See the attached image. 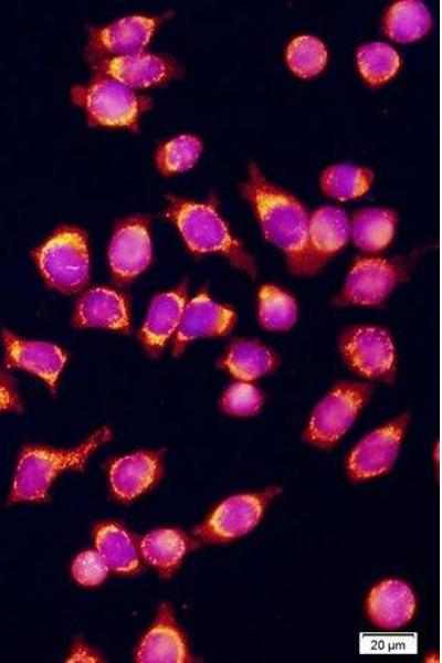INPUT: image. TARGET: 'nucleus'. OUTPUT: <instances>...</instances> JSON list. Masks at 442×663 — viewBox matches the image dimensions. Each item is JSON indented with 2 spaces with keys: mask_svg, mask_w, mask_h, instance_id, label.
<instances>
[{
  "mask_svg": "<svg viewBox=\"0 0 442 663\" xmlns=\"http://www.w3.org/2000/svg\"><path fill=\"white\" fill-rule=\"evenodd\" d=\"M241 192L252 206L265 239L285 254L290 271L296 275L317 273L308 245L309 214L305 206L271 183L254 162L249 166Z\"/></svg>",
  "mask_w": 442,
  "mask_h": 663,
  "instance_id": "f257e3e1",
  "label": "nucleus"
},
{
  "mask_svg": "<svg viewBox=\"0 0 442 663\" xmlns=\"http://www.w3.org/2000/svg\"><path fill=\"white\" fill-rule=\"evenodd\" d=\"M110 438L103 428L72 450H56L40 445H25L19 456L9 502H42L57 474L65 470L82 471L91 453Z\"/></svg>",
  "mask_w": 442,
  "mask_h": 663,
  "instance_id": "f03ea898",
  "label": "nucleus"
},
{
  "mask_svg": "<svg viewBox=\"0 0 442 663\" xmlns=\"http://www.w3.org/2000/svg\"><path fill=\"white\" fill-rule=\"evenodd\" d=\"M168 200L166 215L177 225L190 251L197 254H222L235 266L255 276L256 267L252 256L231 234L213 203L173 196H168Z\"/></svg>",
  "mask_w": 442,
  "mask_h": 663,
  "instance_id": "7ed1b4c3",
  "label": "nucleus"
},
{
  "mask_svg": "<svg viewBox=\"0 0 442 663\" xmlns=\"http://www.w3.org/2000/svg\"><path fill=\"white\" fill-rule=\"evenodd\" d=\"M71 97L83 107L93 127L137 130L141 114L151 107L149 97L103 74H95L87 85H74Z\"/></svg>",
  "mask_w": 442,
  "mask_h": 663,
  "instance_id": "20e7f679",
  "label": "nucleus"
},
{
  "mask_svg": "<svg viewBox=\"0 0 442 663\" xmlns=\"http://www.w3.org/2000/svg\"><path fill=\"white\" fill-rule=\"evenodd\" d=\"M35 262L53 288L73 294L83 290L90 280V255L86 233L71 225L56 229L33 251Z\"/></svg>",
  "mask_w": 442,
  "mask_h": 663,
  "instance_id": "39448f33",
  "label": "nucleus"
},
{
  "mask_svg": "<svg viewBox=\"0 0 442 663\" xmlns=\"http://www.w3.org/2000/svg\"><path fill=\"white\" fill-rule=\"evenodd\" d=\"M371 388L339 382L314 408L303 440L318 449H330L348 432L367 404Z\"/></svg>",
  "mask_w": 442,
  "mask_h": 663,
  "instance_id": "423d86ee",
  "label": "nucleus"
},
{
  "mask_svg": "<svg viewBox=\"0 0 442 663\" xmlns=\"http://www.w3.org/2000/svg\"><path fill=\"white\" fill-rule=\"evenodd\" d=\"M272 485L259 492L241 493L222 501L193 533L207 544H227L252 532L270 503L282 493Z\"/></svg>",
  "mask_w": 442,
  "mask_h": 663,
  "instance_id": "0eeeda50",
  "label": "nucleus"
},
{
  "mask_svg": "<svg viewBox=\"0 0 442 663\" xmlns=\"http://www.w3.org/2000/svg\"><path fill=\"white\" fill-rule=\"evenodd\" d=\"M409 413H402L368 433L349 452L346 472L350 482L360 483L382 476L392 469L403 441Z\"/></svg>",
  "mask_w": 442,
  "mask_h": 663,
  "instance_id": "6e6552de",
  "label": "nucleus"
},
{
  "mask_svg": "<svg viewBox=\"0 0 442 663\" xmlns=\"http://www.w3.org/2000/svg\"><path fill=\"white\" fill-rule=\"evenodd\" d=\"M341 356L358 375L391 382L396 371V352L390 334L373 326H352L339 340Z\"/></svg>",
  "mask_w": 442,
  "mask_h": 663,
  "instance_id": "1a4fd4ad",
  "label": "nucleus"
},
{
  "mask_svg": "<svg viewBox=\"0 0 442 663\" xmlns=\"http://www.w3.org/2000/svg\"><path fill=\"white\" fill-rule=\"evenodd\" d=\"M168 14L129 15L108 25L88 29L87 60L143 52Z\"/></svg>",
  "mask_w": 442,
  "mask_h": 663,
  "instance_id": "9d476101",
  "label": "nucleus"
},
{
  "mask_svg": "<svg viewBox=\"0 0 442 663\" xmlns=\"http://www.w3.org/2000/svg\"><path fill=\"white\" fill-rule=\"evenodd\" d=\"M151 261L149 220L134 215L122 220L115 228L108 248V262L118 284L130 283Z\"/></svg>",
  "mask_w": 442,
  "mask_h": 663,
  "instance_id": "9b49d317",
  "label": "nucleus"
},
{
  "mask_svg": "<svg viewBox=\"0 0 442 663\" xmlns=\"http://www.w3.org/2000/svg\"><path fill=\"white\" fill-rule=\"evenodd\" d=\"M88 62L95 74L107 75L133 90L158 86L181 74L173 61L145 52L92 59Z\"/></svg>",
  "mask_w": 442,
  "mask_h": 663,
  "instance_id": "f8f14e48",
  "label": "nucleus"
},
{
  "mask_svg": "<svg viewBox=\"0 0 442 663\" xmlns=\"http://www.w3.org/2000/svg\"><path fill=\"white\" fill-rule=\"evenodd\" d=\"M400 271L392 262L361 256L352 264L338 297L340 304L380 305L399 281Z\"/></svg>",
  "mask_w": 442,
  "mask_h": 663,
  "instance_id": "ddd939ff",
  "label": "nucleus"
},
{
  "mask_svg": "<svg viewBox=\"0 0 442 663\" xmlns=\"http://www.w3.org/2000/svg\"><path fill=\"white\" fill-rule=\"evenodd\" d=\"M4 362L9 368L23 369L42 378L52 392L66 362L67 355L59 346L21 338L10 330H2Z\"/></svg>",
  "mask_w": 442,
  "mask_h": 663,
  "instance_id": "4468645a",
  "label": "nucleus"
},
{
  "mask_svg": "<svg viewBox=\"0 0 442 663\" xmlns=\"http://www.w3.org/2000/svg\"><path fill=\"white\" fill-rule=\"evenodd\" d=\"M235 323V313L213 302L206 288L201 290L185 305L173 344V355L178 356L191 340L199 337L227 335Z\"/></svg>",
  "mask_w": 442,
  "mask_h": 663,
  "instance_id": "2eb2a0df",
  "label": "nucleus"
},
{
  "mask_svg": "<svg viewBox=\"0 0 442 663\" xmlns=\"http://www.w3.org/2000/svg\"><path fill=\"white\" fill-rule=\"evenodd\" d=\"M365 610L369 621L382 630H398L413 619L417 598L401 579L387 578L376 583L367 594Z\"/></svg>",
  "mask_w": 442,
  "mask_h": 663,
  "instance_id": "dca6fc26",
  "label": "nucleus"
},
{
  "mask_svg": "<svg viewBox=\"0 0 442 663\" xmlns=\"http://www.w3.org/2000/svg\"><path fill=\"white\" fill-rule=\"evenodd\" d=\"M143 663L191 662L186 639L176 623L171 607L162 602L149 631L143 638L136 654Z\"/></svg>",
  "mask_w": 442,
  "mask_h": 663,
  "instance_id": "f3484780",
  "label": "nucleus"
},
{
  "mask_svg": "<svg viewBox=\"0 0 442 663\" xmlns=\"http://www.w3.org/2000/svg\"><path fill=\"white\" fill-rule=\"evenodd\" d=\"M73 324L76 327H102L128 333L130 318L127 298L119 292L96 286L76 303Z\"/></svg>",
  "mask_w": 442,
  "mask_h": 663,
  "instance_id": "a211bd4d",
  "label": "nucleus"
},
{
  "mask_svg": "<svg viewBox=\"0 0 442 663\" xmlns=\"http://www.w3.org/2000/svg\"><path fill=\"white\" fill-rule=\"evenodd\" d=\"M161 472L159 451H139L116 459L108 472L113 494L120 501H131L149 490Z\"/></svg>",
  "mask_w": 442,
  "mask_h": 663,
  "instance_id": "6ab92c4d",
  "label": "nucleus"
},
{
  "mask_svg": "<svg viewBox=\"0 0 442 663\" xmlns=\"http://www.w3.org/2000/svg\"><path fill=\"white\" fill-rule=\"evenodd\" d=\"M187 282L154 297L140 332L146 350L157 357L168 338L177 330L186 305Z\"/></svg>",
  "mask_w": 442,
  "mask_h": 663,
  "instance_id": "aec40b11",
  "label": "nucleus"
},
{
  "mask_svg": "<svg viewBox=\"0 0 442 663\" xmlns=\"http://www.w3.org/2000/svg\"><path fill=\"white\" fill-rule=\"evenodd\" d=\"M349 220L344 210L333 206L316 209L308 221V245L317 271L348 242Z\"/></svg>",
  "mask_w": 442,
  "mask_h": 663,
  "instance_id": "412c9836",
  "label": "nucleus"
},
{
  "mask_svg": "<svg viewBox=\"0 0 442 663\" xmlns=\"http://www.w3.org/2000/svg\"><path fill=\"white\" fill-rule=\"evenodd\" d=\"M94 540L108 569L122 575L139 571L140 549L123 526L112 522L99 523L94 529Z\"/></svg>",
  "mask_w": 442,
  "mask_h": 663,
  "instance_id": "4be33fe9",
  "label": "nucleus"
},
{
  "mask_svg": "<svg viewBox=\"0 0 442 663\" xmlns=\"http://www.w3.org/2000/svg\"><path fill=\"white\" fill-rule=\"evenodd\" d=\"M196 543L177 528H158L146 534L139 544L144 559L162 576L171 575Z\"/></svg>",
  "mask_w": 442,
  "mask_h": 663,
  "instance_id": "5701e85b",
  "label": "nucleus"
},
{
  "mask_svg": "<svg viewBox=\"0 0 442 663\" xmlns=\"http://www.w3.org/2000/svg\"><path fill=\"white\" fill-rule=\"evenodd\" d=\"M397 213L388 208H365L352 214L349 222L350 235L357 248L376 253L392 241Z\"/></svg>",
  "mask_w": 442,
  "mask_h": 663,
  "instance_id": "b1692460",
  "label": "nucleus"
},
{
  "mask_svg": "<svg viewBox=\"0 0 442 663\" xmlns=\"http://www.w3.org/2000/svg\"><path fill=\"white\" fill-rule=\"evenodd\" d=\"M221 365L233 377L250 381L271 373L277 366V358L259 341L235 339L228 347Z\"/></svg>",
  "mask_w": 442,
  "mask_h": 663,
  "instance_id": "393cba45",
  "label": "nucleus"
},
{
  "mask_svg": "<svg viewBox=\"0 0 442 663\" xmlns=\"http://www.w3.org/2000/svg\"><path fill=\"white\" fill-rule=\"evenodd\" d=\"M432 25L428 8L417 0H401L392 3L383 17V31L387 36L400 43H409L424 36Z\"/></svg>",
  "mask_w": 442,
  "mask_h": 663,
  "instance_id": "a878e982",
  "label": "nucleus"
},
{
  "mask_svg": "<svg viewBox=\"0 0 442 663\" xmlns=\"http://www.w3.org/2000/svg\"><path fill=\"white\" fill-rule=\"evenodd\" d=\"M373 181V172L361 166L336 164L320 175L322 192L339 201L357 199L368 192Z\"/></svg>",
  "mask_w": 442,
  "mask_h": 663,
  "instance_id": "bb28decb",
  "label": "nucleus"
},
{
  "mask_svg": "<svg viewBox=\"0 0 442 663\" xmlns=\"http://www.w3.org/2000/svg\"><path fill=\"white\" fill-rule=\"evenodd\" d=\"M356 57L361 78L371 87H379L389 82L401 65L398 52L383 42L360 45Z\"/></svg>",
  "mask_w": 442,
  "mask_h": 663,
  "instance_id": "cd10ccee",
  "label": "nucleus"
},
{
  "mask_svg": "<svg viewBox=\"0 0 442 663\" xmlns=\"http://www.w3.org/2000/svg\"><path fill=\"white\" fill-rule=\"evenodd\" d=\"M297 319V305L292 295L282 288L266 284L259 290V322L273 332L288 330Z\"/></svg>",
  "mask_w": 442,
  "mask_h": 663,
  "instance_id": "c85d7f7f",
  "label": "nucleus"
},
{
  "mask_svg": "<svg viewBox=\"0 0 442 663\" xmlns=\"http://www.w3.org/2000/svg\"><path fill=\"white\" fill-rule=\"evenodd\" d=\"M202 140L194 135H179L161 144L155 154L158 171L171 176L191 169L202 152Z\"/></svg>",
  "mask_w": 442,
  "mask_h": 663,
  "instance_id": "c756f323",
  "label": "nucleus"
},
{
  "mask_svg": "<svg viewBox=\"0 0 442 663\" xmlns=\"http://www.w3.org/2000/svg\"><path fill=\"white\" fill-rule=\"evenodd\" d=\"M328 53L325 44L313 35H298L287 45L285 61L288 69L301 78H312L325 67Z\"/></svg>",
  "mask_w": 442,
  "mask_h": 663,
  "instance_id": "7c9ffc66",
  "label": "nucleus"
},
{
  "mask_svg": "<svg viewBox=\"0 0 442 663\" xmlns=\"http://www.w3.org/2000/svg\"><path fill=\"white\" fill-rule=\"evenodd\" d=\"M264 402L263 393L248 381L232 383L223 392L220 407L227 414L233 417H252L261 410Z\"/></svg>",
  "mask_w": 442,
  "mask_h": 663,
  "instance_id": "2f4dec72",
  "label": "nucleus"
},
{
  "mask_svg": "<svg viewBox=\"0 0 442 663\" xmlns=\"http://www.w3.org/2000/svg\"><path fill=\"white\" fill-rule=\"evenodd\" d=\"M108 567L97 551L78 554L72 565L73 578L82 586L94 587L104 581Z\"/></svg>",
  "mask_w": 442,
  "mask_h": 663,
  "instance_id": "473e14b6",
  "label": "nucleus"
},
{
  "mask_svg": "<svg viewBox=\"0 0 442 663\" xmlns=\"http://www.w3.org/2000/svg\"><path fill=\"white\" fill-rule=\"evenodd\" d=\"M22 409V401L13 379L0 369V411L12 410L21 412Z\"/></svg>",
  "mask_w": 442,
  "mask_h": 663,
  "instance_id": "72a5a7b5",
  "label": "nucleus"
}]
</instances>
